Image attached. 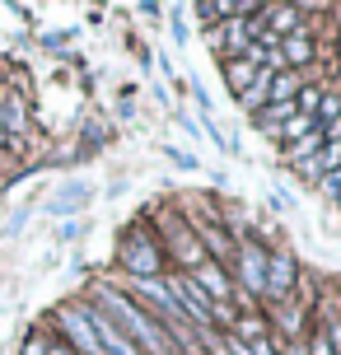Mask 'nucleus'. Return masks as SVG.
<instances>
[{
	"label": "nucleus",
	"instance_id": "nucleus-1",
	"mask_svg": "<svg viewBox=\"0 0 341 355\" xmlns=\"http://www.w3.org/2000/svg\"><path fill=\"white\" fill-rule=\"evenodd\" d=\"M103 304H108L112 313H117V318H122L126 327H131V332H136V337H141V341H145V346H150L155 355H173L168 337H164L159 327H155V322L145 318V313H141V309H136L131 300H122V295H112V290H103Z\"/></svg>",
	"mask_w": 341,
	"mask_h": 355
},
{
	"label": "nucleus",
	"instance_id": "nucleus-2",
	"mask_svg": "<svg viewBox=\"0 0 341 355\" xmlns=\"http://www.w3.org/2000/svg\"><path fill=\"white\" fill-rule=\"evenodd\" d=\"M168 290L182 300V318H192V322H201V327H211L216 322V304L206 300V290H201L192 276H178V281H168Z\"/></svg>",
	"mask_w": 341,
	"mask_h": 355
},
{
	"label": "nucleus",
	"instance_id": "nucleus-3",
	"mask_svg": "<svg viewBox=\"0 0 341 355\" xmlns=\"http://www.w3.org/2000/svg\"><path fill=\"white\" fill-rule=\"evenodd\" d=\"M61 327L71 332V341H75V351H80V355H103V346H98V337H94L89 309H80V304L61 309Z\"/></svg>",
	"mask_w": 341,
	"mask_h": 355
},
{
	"label": "nucleus",
	"instance_id": "nucleus-4",
	"mask_svg": "<svg viewBox=\"0 0 341 355\" xmlns=\"http://www.w3.org/2000/svg\"><path fill=\"white\" fill-rule=\"evenodd\" d=\"M85 309H89V304H85ZM89 322H94V337H98L103 355H141V346L126 337V332H122V327H117L112 318H103L98 309H89Z\"/></svg>",
	"mask_w": 341,
	"mask_h": 355
},
{
	"label": "nucleus",
	"instance_id": "nucleus-5",
	"mask_svg": "<svg viewBox=\"0 0 341 355\" xmlns=\"http://www.w3.org/2000/svg\"><path fill=\"white\" fill-rule=\"evenodd\" d=\"M122 266L131 271V281H155V271H159V248H155L150 239H136V243L122 252Z\"/></svg>",
	"mask_w": 341,
	"mask_h": 355
},
{
	"label": "nucleus",
	"instance_id": "nucleus-6",
	"mask_svg": "<svg viewBox=\"0 0 341 355\" xmlns=\"http://www.w3.org/2000/svg\"><path fill=\"white\" fill-rule=\"evenodd\" d=\"M238 276H243V285H248L252 295H267V252L257 248V243L238 248Z\"/></svg>",
	"mask_w": 341,
	"mask_h": 355
},
{
	"label": "nucleus",
	"instance_id": "nucleus-7",
	"mask_svg": "<svg viewBox=\"0 0 341 355\" xmlns=\"http://www.w3.org/2000/svg\"><path fill=\"white\" fill-rule=\"evenodd\" d=\"M290 285H295V257L290 252H267V295L286 300Z\"/></svg>",
	"mask_w": 341,
	"mask_h": 355
},
{
	"label": "nucleus",
	"instance_id": "nucleus-8",
	"mask_svg": "<svg viewBox=\"0 0 341 355\" xmlns=\"http://www.w3.org/2000/svg\"><path fill=\"white\" fill-rule=\"evenodd\" d=\"M0 126L10 136H24L28 131V107H24V94H15L10 85H0Z\"/></svg>",
	"mask_w": 341,
	"mask_h": 355
},
{
	"label": "nucleus",
	"instance_id": "nucleus-9",
	"mask_svg": "<svg viewBox=\"0 0 341 355\" xmlns=\"http://www.w3.org/2000/svg\"><path fill=\"white\" fill-rule=\"evenodd\" d=\"M89 196H94L89 182H66V187L47 201V215H75V211H85V206H89Z\"/></svg>",
	"mask_w": 341,
	"mask_h": 355
},
{
	"label": "nucleus",
	"instance_id": "nucleus-10",
	"mask_svg": "<svg viewBox=\"0 0 341 355\" xmlns=\"http://www.w3.org/2000/svg\"><path fill=\"white\" fill-rule=\"evenodd\" d=\"M197 285L206 290V300H211V304H225V300L234 295L229 276H225V271H220L216 262H201V266H197Z\"/></svg>",
	"mask_w": 341,
	"mask_h": 355
},
{
	"label": "nucleus",
	"instance_id": "nucleus-11",
	"mask_svg": "<svg viewBox=\"0 0 341 355\" xmlns=\"http://www.w3.org/2000/svg\"><path fill=\"white\" fill-rule=\"evenodd\" d=\"M257 75H262V71H252V66L243 61V56H234V61H225V85H229L234 94H243V89H248L252 80H257Z\"/></svg>",
	"mask_w": 341,
	"mask_h": 355
},
{
	"label": "nucleus",
	"instance_id": "nucleus-12",
	"mask_svg": "<svg viewBox=\"0 0 341 355\" xmlns=\"http://www.w3.org/2000/svg\"><path fill=\"white\" fill-rule=\"evenodd\" d=\"M281 56H286V71L290 66H304V61H313V42H308L304 33H290L286 42H281Z\"/></svg>",
	"mask_w": 341,
	"mask_h": 355
},
{
	"label": "nucleus",
	"instance_id": "nucleus-13",
	"mask_svg": "<svg viewBox=\"0 0 341 355\" xmlns=\"http://www.w3.org/2000/svg\"><path fill=\"white\" fill-rule=\"evenodd\" d=\"M299 71H281V75H271V98L276 103H295L299 98Z\"/></svg>",
	"mask_w": 341,
	"mask_h": 355
},
{
	"label": "nucleus",
	"instance_id": "nucleus-14",
	"mask_svg": "<svg viewBox=\"0 0 341 355\" xmlns=\"http://www.w3.org/2000/svg\"><path fill=\"white\" fill-rule=\"evenodd\" d=\"M267 94H271V75L262 71V75H257V80H252L248 89H243V94H238V103L248 107V112H262V103H267Z\"/></svg>",
	"mask_w": 341,
	"mask_h": 355
},
{
	"label": "nucleus",
	"instance_id": "nucleus-15",
	"mask_svg": "<svg viewBox=\"0 0 341 355\" xmlns=\"http://www.w3.org/2000/svg\"><path fill=\"white\" fill-rule=\"evenodd\" d=\"M234 327L252 341V355H271V341H267V332H262V322H257V318H238Z\"/></svg>",
	"mask_w": 341,
	"mask_h": 355
},
{
	"label": "nucleus",
	"instance_id": "nucleus-16",
	"mask_svg": "<svg viewBox=\"0 0 341 355\" xmlns=\"http://www.w3.org/2000/svg\"><path fill=\"white\" fill-rule=\"evenodd\" d=\"M267 19L276 24V33H299V10H267Z\"/></svg>",
	"mask_w": 341,
	"mask_h": 355
},
{
	"label": "nucleus",
	"instance_id": "nucleus-17",
	"mask_svg": "<svg viewBox=\"0 0 341 355\" xmlns=\"http://www.w3.org/2000/svg\"><path fill=\"white\" fill-rule=\"evenodd\" d=\"M313 164H318L323 173H341V145H323V150L313 155Z\"/></svg>",
	"mask_w": 341,
	"mask_h": 355
},
{
	"label": "nucleus",
	"instance_id": "nucleus-18",
	"mask_svg": "<svg viewBox=\"0 0 341 355\" xmlns=\"http://www.w3.org/2000/svg\"><path fill=\"white\" fill-rule=\"evenodd\" d=\"M295 168H299V182H323V168H318L313 159H299Z\"/></svg>",
	"mask_w": 341,
	"mask_h": 355
},
{
	"label": "nucleus",
	"instance_id": "nucleus-19",
	"mask_svg": "<svg viewBox=\"0 0 341 355\" xmlns=\"http://www.w3.org/2000/svg\"><path fill=\"white\" fill-rule=\"evenodd\" d=\"M201 234H206V243H211L220 257H234V248H229V239H225V234H216V230H201Z\"/></svg>",
	"mask_w": 341,
	"mask_h": 355
},
{
	"label": "nucleus",
	"instance_id": "nucleus-20",
	"mask_svg": "<svg viewBox=\"0 0 341 355\" xmlns=\"http://www.w3.org/2000/svg\"><path fill=\"white\" fill-rule=\"evenodd\" d=\"M318 187H323L327 196H337L341 192V173H323V182H318Z\"/></svg>",
	"mask_w": 341,
	"mask_h": 355
},
{
	"label": "nucleus",
	"instance_id": "nucleus-21",
	"mask_svg": "<svg viewBox=\"0 0 341 355\" xmlns=\"http://www.w3.org/2000/svg\"><path fill=\"white\" fill-rule=\"evenodd\" d=\"M313 355H332V341H327V337H318V341H313Z\"/></svg>",
	"mask_w": 341,
	"mask_h": 355
},
{
	"label": "nucleus",
	"instance_id": "nucleus-22",
	"mask_svg": "<svg viewBox=\"0 0 341 355\" xmlns=\"http://www.w3.org/2000/svg\"><path fill=\"white\" fill-rule=\"evenodd\" d=\"M24 355H42V346H37V341H33V346H28V351H24Z\"/></svg>",
	"mask_w": 341,
	"mask_h": 355
},
{
	"label": "nucleus",
	"instance_id": "nucleus-23",
	"mask_svg": "<svg viewBox=\"0 0 341 355\" xmlns=\"http://www.w3.org/2000/svg\"><path fill=\"white\" fill-rule=\"evenodd\" d=\"M52 355H75V351H66V346H56V351H52Z\"/></svg>",
	"mask_w": 341,
	"mask_h": 355
},
{
	"label": "nucleus",
	"instance_id": "nucleus-24",
	"mask_svg": "<svg viewBox=\"0 0 341 355\" xmlns=\"http://www.w3.org/2000/svg\"><path fill=\"white\" fill-rule=\"evenodd\" d=\"M290 355H299V351H290Z\"/></svg>",
	"mask_w": 341,
	"mask_h": 355
},
{
	"label": "nucleus",
	"instance_id": "nucleus-25",
	"mask_svg": "<svg viewBox=\"0 0 341 355\" xmlns=\"http://www.w3.org/2000/svg\"><path fill=\"white\" fill-rule=\"evenodd\" d=\"M337 201H341V192H337Z\"/></svg>",
	"mask_w": 341,
	"mask_h": 355
}]
</instances>
